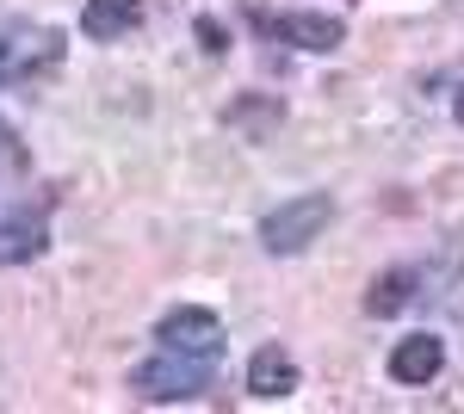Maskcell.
<instances>
[{
  "label": "cell",
  "mask_w": 464,
  "mask_h": 414,
  "mask_svg": "<svg viewBox=\"0 0 464 414\" xmlns=\"http://www.w3.org/2000/svg\"><path fill=\"white\" fill-rule=\"evenodd\" d=\"M217 352H179V346H161L155 359H143L137 371H130V390L143 396V402H192V396H205L217 383Z\"/></svg>",
  "instance_id": "6da1fadb"
},
{
  "label": "cell",
  "mask_w": 464,
  "mask_h": 414,
  "mask_svg": "<svg viewBox=\"0 0 464 414\" xmlns=\"http://www.w3.org/2000/svg\"><path fill=\"white\" fill-rule=\"evenodd\" d=\"M6 81H13V50L0 43V87H6Z\"/></svg>",
  "instance_id": "5bb4252c"
},
{
  "label": "cell",
  "mask_w": 464,
  "mask_h": 414,
  "mask_svg": "<svg viewBox=\"0 0 464 414\" xmlns=\"http://www.w3.org/2000/svg\"><path fill=\"white\" fill-rule=\"evenodd\" d=\"M248 19L273 43H291V50H310V56H328L347 43V25L334 13H266V6H248Z\"/></svg>",
  "instance_id": "3957f363"
},
{
  "label": "cell",
  "mask_w": 464,
  "mask_h": 414,
  "mask_svg": "<svg viewBox=\"0 0 464 414\" xmlns=\"http://www.w3.org/2000/svg\"><path fill=\"white\" fill-rule=\"evenodd\" d=\"M421 297V273L415 266H391V273H378L372 278V291H365V315H402L409 303Z\"/></svg>",
  "instance_id": "ba28073f"
},
{
  "label": "cell",
  "mask_w": 464,
  "mask_h": 414,
  "mask_svg": "<svg viewBox=\"0 0 464 414\" xmlns=\"http://www.w3.org/2000/svg\"><path fill=\"white\" fill-rule=\"evenodd\" d=\"M155 341H161V346H179V352H217V359H223V322H217V310L174 303V310L155 322Z\"/></svg>",
  "instance_id": "277c9868"
},
{
  "label": "cell",
  "mask_w": 464,
  "mask_h": 414,
  "mask_svg": "<svg viewBox=\"0 0 464 414\" xmlns=\"http://www.w3.org/2000/svg\"><path fill=\"white\" fill-rule=\"evenodd\" d=\"M63 43H69L63 32H25V37H13V43H6V50H13V81L44 74L56 56H63Z\"/></svg>",
  "instance_id": "30bf717a"
},
{
  "label": "cell",
  "mask_w": 464,
  "mask_h": 414,
  "mask_svg": "<svg viewBox=\"0 0 464 414\" xmlns=\"http://www.w3.org/2000/svg\"><path fill=\"white\" fill-rule=\"evenodd\" d=\"M452 118H459V124H464V87H459V93H452Z\"/></svg>",
  "instance_id": "9a60e30c"
},
{
  "label": "cell",
  "mask_w": 464,
  "mask_h": 414,
  "mask_svg": "<svg viewBox=\"0 0 464 414\" xmlns=\"http://www.w3.org/2000/svg\"><path fill=\"white\" fill-rule=\"evenodd\" d=\"M143 25V0H87L81 6V37L93 43H118Z\"/></svg>",
  "instance_id": "52a82bcc"
},
{
  "label": "cell",
  "mask_w": 464,
  "mask_h": 414,
  "mask_svg": "<svg viewBox=\"0 0 464 414\" xmlns=\"http://www.w3.org/2000/svg\"><path fill=\"white\" fill-rule=\"evenodd\" d=\"M440 365H446V341H440V334H402V341L391 346V359H384L391 383H402V390L433 383V378H440Z\"/></svg>",
  "instance_id": "5b68a950"
},
{
  "label": "cell",
  "mask_w": 464,
  "mask_h": 414,
  "mask_svg": "<svg viewBox=\"0 0 464 414\" xmlns=\"http://www.w3.org/2000/svg\"><path fill=\"white\" fill-rule=\"evenodd\" d=\"M50 247V229L37 223V217H6L0 223V266H25Z\"/></svg>",
  "instance_id": "9c48e42d"
},
{
  "label": "cell",
  "mask_w": 464,
  "mask_h": 414,
  "mask_svg": "<svg viewBox=\"0 0 464 414\" xmlns=\"http://www.w3.org/2000/svg\"><path fill=\"white\" fill-rule=\"evenodd\" d=\"M192 32H198V50H205V56H229V25H223V19L198 13V19H192Z\"/></svg>",
  "instance_id": "7c38bea8"
},
{
  "label": "cell",
  "mask_w": 464,
  "mask_h": 414,
  "mask_svg": "<svg viewBox=\"0 0 464 414\" xmlns=\"http://www.w3.org/2000/svg\"><path fill=\"white\" fill-rule=\"evenodd\" d=\"M0 173H25V149L13 137V124H0Z\"/></svg>",
  "instance_id": "4fadbf2b"
},
{
  "label": "cell",
  "mask_w": 464,
  "mask_h": 414,
  "mask_svg": "<svg viewBox=\"0 0 464 414\" xmlns=\"http://www.w3.org/2000/svg\"><path fill=\"white\" fill-rule=\"evenodd\" d=\"M328 223H334V198L328 192H297V198H285V205H273L260 217V247L279 254V260L285 254H304Z\"/></svg>",
  "instance_id": "7a4b0ae2"
},
{
  "label": "cell",
  "mask_w": 464,
  "mask_h": 414,
  "mask_svg": "<svg viewBox=\"0 0 464 414\" xmlns=\"http://www.w3.org/2000/svg\"><path fill=\"white\" fill-rule=\"evenodd\" d=\"M297 383H304V378H297V359H291L285 346L266 341V346L248 359V396H254V402H285Z\"/></svg>",
  "instance_id": "8992f818"
},
{
  "label": "cell",
  "mask_w": 464,
  "mask_h": 414,
  "mask_svg": "<svg viewBox=\"0 0 464 414\" xmlns=\"http://www.w3.org/2000/svg\"><path fill=\"white\" fill-rule=\"evenodd\" d=\"M229 124H248L254 142H266V130L285 124V105L279 100H242V105H229Z\"/></svg>",
  "instance_id": "8fae6325"
}]
</instances>
